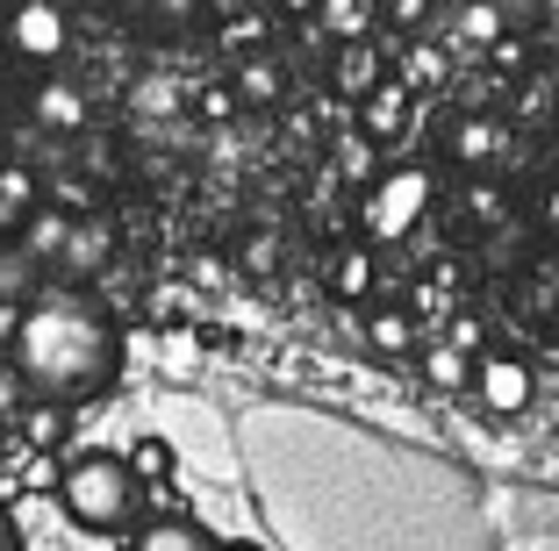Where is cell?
Here are the masks:
<instances>
[{"mask_svg": "<svg viewBox=\"0 0 559 551\" xmlns=\"http://www.w3.org/2000/svg\"><path fill=\"white\" fill-rule=\"evenodd\" d=\"M373 287H380L373 243H352V251H337V265H330V294H337V301H366Z\"/></svg>", "mask_w": 559, "mask_h": 551, "instance_id": "5bb4252c", "label": "cell"}, {"mask_svg": "<svg viewBox=\"0 0 559 551\" xmlns=\"http://www.w3.org/2000/svg\"><path fill=\"white\" fill-rule=\"evenodd\" d=\"M122 458H130V472H136L144 487H158V480H173V472H180V452H173L165 438H136Z\"/></svg>", "mask_w": 559, "mask_h": 551, "instance_id": "d6986e66", "label": "cell"}, {"mask_svg": "<svg viewBox=\"0 0 559 551\" xmlns=\"http://www.w3.org/2000/svg\"><path fill=\"white\" fill-rule=\"evenodd\" d=\"M402 130H409V86H402V80H380L373 94H359V136L395 144Z\"/></svg>", "mask_w": 559, "mask_h": 551, "instance_id": "ba28073f", "label": "cell"}, {"mask_svg": "<svg viewBox=\"0 0 559 551\" xmlns=\"http://www.w3.org/2000/svg\"><path fill=\"white\" fill-rule=\"evenodd\" d=\"M36 294H44V259L22 237H0V301L8 309H29Z\"/></svg>", "mask_w": 559, "mask_h": 551, "instance_id": "9c48e42d", "label": "cell"}, {"mask_svg": "<svg viewBox=\"0 0 559 551\" xmlns=\"http://www.w3.org/2000/svg\"><path fill=\"white\" fill-rule=\"evenodd\" d=\"M100 259H108V229L100 223H72L66 251H58V273H94Z\"/></svg>", "mask_w": 559, "mask_h": 551, "instance_id": "ac0fdd59", "label": "cell"}, {"mask_svg": "<svg viewBox=\"0 0 559 551\" xmlns=\"http://www.w3.org/2000/svg\"><path fill=\"white\" fill-rule=\"evenodd\" d=\"M0 194H8V201H22V208H36V179L22 172V165H0Z\"/></svg>", "mask_w": 559, "mask_h": 551, "instance_id": "cb8c5ba5", "label": "cell"}, {"mask_svg": "<svg viewBox=\"0 0 559 551\" xmlns=\"http://www.w3.org/2000/svg\"><path fill=\"white\" fill-rule=\"evenodd\" d=\"M380 80H388V65H380V50L366 44V36H352V44H337V58H330V86H337L345 100L373 94Z\"/></svg>", "mask_w": 559, "mask_h": 551, "instance_id": "30bf717a", "label": "cell"}, {"mask_svg": "<svg viewBox=\"0 0 559 551\" xmlns=\"http://www.w3.org/2000/svg\"><path fill=\"white\" fill-rule=\"evenodd\" d=\"M430 201H438V179H430V165H388V172L366 179V201H359V229L366 243H409L416 229H424Z\"/></svg>", "mask_w": 559, "mask_h": 551, "instance_id": "3957f363", "label": "cell"}, {"mask_svg": "<svg viewBox=\"0 0 559 551\" xmlns=\"http://www.w3.org/2000/svg\"><path fill=\"white\" fill-rule=\"evenodd\" d=\"M452 158L474 165V172H488V165L510 158V130H502V122H488V115H466L460 130H452Z\"/></svg>", "mask_w": 559, "mask_h": 551, "instance_id": "7c38bea8", "label": "cell"}, {"mask_svg": "<svg viewBox=\"0 0 559 551\" xmlns=\"http://www.w3.org/2000/svg\"><path fill=\"white\" fill-rule=\"evenodd\" d=\"M552 65H559V0H552Z\"/></svg>", "mask_w": 559, "mask_h": 551, "instance_id": "4dcf8cb0", "label": "cell"}, {"mask_svg": "<svg viewBox=\"0 0 559 551\" xmlns=\"http://www.w3.org/2000/svg\"><path fill=\"white\" fill-rule=\"evenodd\" d=\"M444 337H452V344H460V351H474V344H480V323H474V315H460V323H452V330H444Z\"/></svg>", "mask_w": 559, "mask_h": 551, "instance_id": "484cf974", "label": "cell"}, {"mask_svg": "<svg viewBox=\"0 0 559 551\" xmlns=\"http://www.w3.org/2000/svg\"><path fill=\"white\" fill-rule=\"evenodd\" d=\"M29 122L44 136H72V130H86V94L72 80H58V72H50V80H36L29 86Z\"/></svg>", "mask_w": 559, "mask_h": 551, "instance_id": "8992f818", "label": "cell"}, {"mask_svg": "<svg viewBox=\"0 0 559 551\" xmlns=\"http://www.w3.org/2000/svg\"><path fill=\"white\" fill-rule=\"evenodd\" d=\"M15 237L29 243V251H36L44 265H58V251H66V237H72V215H58V208H29Z\"/></svg>", "mask_w": 559, "mask_h": 551, "instance_id": "e0dca14e", "label": "cell"}, {"mask_svg": "<svg viewBox=\"0 0 559 551\" xmlns=\"http://www.w3.org/2000/svg\"><path fill=\"white\" fill-rule=\"evenodd\" d=\"M280 94H287V65H280V58H265V50H251L245 65H237V100H251V108H273Z\"/></svg>", "mask_w": 559, "mask_h": 551, "instance_id": "9a60e30c", "label": "cell"}, {"mask_svg": "<svg viewBox=\"0 0 559 551\" xmlns=\"http://www.w3.org/2000/svg\"><path fill=\"white\" fill-rule=\"evenodd\" d=\"M58 508L86 537H122L136 523V508H144V480L130 472V458H108V452L72 458L66 480H58Z\"/></svg>", "mask_w": 559, "mask_h": 551, "instance_id": "7a4b0ae2", "label": "cell"}, {"mask_svg": "<svg viewBox=\"0 0 559 551\" xmlns=\"http://www.w3.org/2000/svg\"><path fill=\"white\" fill-rule=\"evenodd\" d=\"M416 373H424L430 394H474V351H460L452 337L416 344Z\"/></svg>", "mask_w": 559, "mask_h": 551, "instance_id": "52a82bcc", "label": "cell"}, {"mask_svg": "<svg viewBox=\"0 0 559 551\" xmlns=\"http://www.w3.org/2000/svg\"><path fill=\"white\" fill-rule=\"evenodd\" d=\"M502 36H510V8H502V0H460V8H452V44L495 50Z\"/></svg>", "mask_w": 559, "mask_h": 551, "instance_id": "8fae6325", "label": "cell"}, {"mask_svg": "<svg viewBox=\"0 0 559 551\" xmlns=\"http://www.w3.org/2000/svg\"><path fill=\"white\" fill-rule=\"evenodd\" d=\"M22 215H29L22 201H8V194H0V237H15V229H22Z\"/></svg>", "mask_w": 559, "mask_h": 551, "instance_id": "4316f807", "label": "cell"}, {"mask_svg": "<svg viewBox=\"0 0 559 551\" xmlns=\"http://www.w3.org/2000/svg\"><path fill=\"white\" fill-rule=\"evenodd\" d=\"M474 394H480V408H495V416H524V408L538 402V373H531L524 358H510V351H488V358H474Z\"/></svg>", "mask_w": 559, "mask_h": 551, "instance_id": "5b68a950", "label": "cell"}, {"mask_svg": "<svg viewBox=\"0 0 559 551\" xmlns=\"http://www.w3.org/2000/svg\"><path fill=\"white\" fill-rule=\"evenodd\" d=\"M323 22H330V29H337V36L352 44V36H366V29H373V0H323Z\"/></svg>", "mask_w": 559, "mask_h": 551, "instance_id": "ffe728a7", "label": "cell"}, {"mask_svg": "<svg viewBox=\"0 0 559 551\" xmlns=\"http://www.w3.org/2000/svg\"><path fill=\"white\" fill-rule=\"evenodd\" d=\"M8 358H15V380L36 394V402L80 408L100 402L122 373V330L86 301V294L44 287L29 309L15 315V337H8Z\"/></svg>", "mask_w": 559, "mask_h": 551, "instance_id": "6da1fadb", "label": "cell"}, {"mask_svg": "<svg viewBox=\"0 0 559 551\" xmlns=\"http://www.w3.org/2000/svg\"><path fill=\"white\" fill-rule=\"evenodd\" d=\"M209 8H223V15H237V8H259V0H209Z\"/></svg>", "mask_w": 559, "mask_h": 551, "instance_id": "f546056e", "label": "cell"}, {"mask_svg": "<svg viewBox=\"0 0 559 551\" xmlns=\"http://www.w3.org/2000/svg\"><path fill=\"white\" fill-rule=\"evenodd\" d=\"M438 72H444V65H438V50H424V44H416V50H409V65H402L395 80H402V86H430Z\"/></svg>", "mask_w": 559, "mask_h": 551, "instance_id": "603a6c76", "label": "cell"}, {"mask_svg": "<svg viewBox=\"0 0 559 551\" xmlns=\"http://www.w3.org/2000/svg\"><path fill=\"white\" fill-rule=\"evenodd\" d=\"M151 8H158L165 22H194L201 15V0H151Z\"/></svg>", "mask_w": 559, "mask_h": 551, "instance_id": "d4e9b609", "label": "cell"}, {"mask_svg": "<svg viewBox=\"0 0 559 551\" xmlns=\"http://www.w3.org/2000/svg\"><path fill=\"white\" fill-rule=\"evenodd\" d=\"M430 8H438V0H388V22H395L402 36H416L430 22Z\"/></svg>", "mask_w": 559, "mask_h": 551, "instance_id": "7402d4cb", "label": "cell"}, {"mask_svg": "<svg viewBox=\"0 0 559 551\" xmlns=\"http://www.w3.org/2000/svg\"><path fill=\"white\" fill-rule=\"evenodd\" d=\"M359 337L373 344L380 358H416V323H409L402 309H373V315L359 323Z\"/></svg>", "mask_w": 559, "mask_h": 551, "instance_id": "2e32d148", "label": "cell"}, {"mask_svg": "<svg viewBox=\"0 0 559 551\" xmlns=\"http://www.w3.org/2000/svg\"><path fill=\"white\" fill-rule=\"evenodd\" d=\"M0 551H22V530H15V516H8V502H0Z\"/></svg>", "mask_w": 559, "mask_h": 551, "instance_id": "83f0119b", "label": "cell"}, {"mask_svg": "<svg viewBox=\"0 0 559 551\" xmlns=\"http://www.w3.org/2000/svg\"><path fill=\"white\" fill-rule=\"evenodd\" d=\"M545 229H552V237H559V187H552V194H545Z\"/></svg>", "mask_w": 559, "mask_h": 551, "instance_id": "f1b7e54d", "label": "cell"}, {"mask_svg": "<svg viewBox=\"0 0 559 551\" xmlns=\"http://www.w3.org/2000/svg\"><path fill=\"white\" fill-rule=\"evenodd\" d=\"M130 551H223V544H215L201 523H187V516H173V508H165L158 523H144V530L130 537Z\"/></svg>", "mask_w": 559, "mask_h": 551, "instance_id": "4fadbf2b", "label": "cell"}, {"mask_svg": "<svg viewBox=\"0 0 559 551\" xmlns=\"http://www.w3.org/2000/svg\"><path fill=\"white\" fill-rule=\"evenodd\" d=\"M22 430H29V444H58V438H66V408H58V402H36Z\"/></svg>", "mask_w": 559, "mask_h": 551, "instance_id": "44dd1931", "label": "cell"}, {"mask_svg": "<svg viewBox=\"0 0 559 551\" xmlns=\"http://www.w3.org/2000/svg\"><path fill=\"white\" fill-rule=\"evenodd\" d=\"M66 44H72L66 0H8V8H0V50H8L15 65L50 72L66 58Z\"/></svg>", "mask_w": 559, "mask_h": 551, "instance_id": "277c9868", "label": "cell"}, {"mask_svg": "<svg viewBox=\"0 0 559 551\" xmlns=\"http://www.w3.org/2000/svg\"><path fill=\"white\" fill-rule=\"evenodd\" d=\"M223 551H265V544H251V537H237V544H223Z\"/></svg>", "mask_w": 559, "mask_h": 551, "instance_id": "1f68e13d", "label": "cell"}]
</instances>
